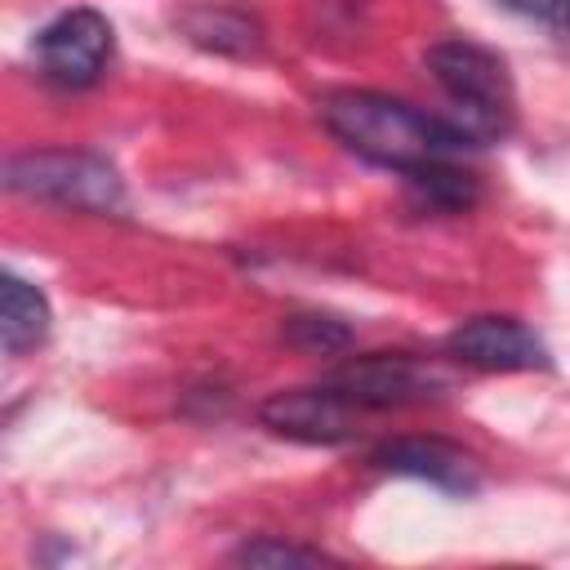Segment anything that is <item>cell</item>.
Segmentation results:
<instances>
[{
    "mask_svg": "<svg viewBox=\"0 0 570 570\" xmlns=\"http://www.w3.org/2000/svg\"><path fill=\"white\" fill-rule=\"evenodd\" d=\"M325 129L370 165L410 174L432 160H454L463 147H476L454 120L428 116L423 107L379 94V89H334L321 98Z\"/></svg>",
    "mask_w": 570,
    "mask_h": 570,
    "instance_id": "6da1fadb",
    "label": "cell"
},
{
    "mask_svg": "<svg viewBox=\"0 0 570 570\" xmlns=\"http://www.w3.org/2000/svg\"><path fill=\"white\" fill-rule=\"evenodd\" d=\"M428 71L441 85V94L459 107V129L472 134V142L499 138L512 125V80L499 53H490L476 40H436L428 49Z\"/></svg>",
    "mask_w": 570,
    "mask_h": 570,
    "instance_id": "7a4b0ae2",
    "label": "cell"
},
{
    "mask_svg": "<svg viewBox=\"0 0 570 570\" xmlns=\"http://www.w3.org/2000/svg\"><path fill=\"white\" fill-rule=\"evenodd\" d=\"M4 187L18 196H36V200H53L67 209H89V214H120L125 209L120 174L94 151L40 147V151L9 156Z\"/></svg>",
    "mask_w": 570,
    "mask_h": 570,
    "instance_id": "3957f363",
    "label": "cell"
},
{
    "mask_svg": "<svg viewBox=\"0 0 570 570\" xmlns=\"http://www.w3.org/2000/svg\"><path fill=\"white\" fill-rule=\"evenodd\" d=\"M330 383L356 405V410H401V405H419L441 396L450 383L445 374L410 352H370V356H352L343 361Z\"/></svg>",
    "mask_w": 570,
    "mask_h": 570,
    "instance_id": "277c9868",
    "label": "cell"
},
{
    "mask_svg": "<svg viewBox=\"0 0 570 570\" xmlns=\"http://www.w3.org/2000/svg\"><path fill=\"white\" fill-rule=\"evenodd\" d=\"M111 58V22L98 9H67L36 36V67L58 89H89Z\"/></svg>",
    "mask_w": 570,
    "mask_h": 570,
    "instance_id": "5b68a950",
    "label": "cell"
},
{
    "mask_svg": "<svg viewBox=\"0 0 570 570\" xmlns=\"http://www.w3.org/2000/svg\"><path fill=\"white\" fill-rule=\"evenodd\" d=\"M356 419L361 410L325 379L312 387H289L276 392L258 405V423L285 441H303V445H338L356 436Z\"/></svg>",
    "mask_w": 570,
    "mask_h": 570,
    "instance_id": "8992f818",
    "label": "cell"
},
{
    "mask_svg": "<svg viewBox=\"0 0 570 570\" xmlns=\"http://www.w3.org/2000/svg\"><path fill=\"white\" fill-rule=\"evenodd\" d=\"M445 352L459 365L485 370V374H521V370H548L552 356L543 347V338L512 321V316H472L459 330H450Z\"/></svg>",
    "mask_w": 570,
    "mask_h": 570,
    "instance_id": "52a82bcc",
    "label": "cell"
},
{
    "mask_svg": "<svg viewBox=\"0 0 570 570\" xmlns=\"http://www.w3.org/2000/svg\"><path fill=\"white\" fill-rule=\"evenodd\" d=\"M374 468L383 472H396V476H414V481H428L432 490H445V494H476L481 490V468L476 459L454 445V441H441V436H392L383 441L374 454H370Z\"/></svg>",
    "mask_w": 570,
    "mask_h": 570,
    "instance_id": "ba28073f",
    "label": "cell"
},
{
    "mask_svg": "<svg viewBox=\"0 0 570 570\" xmlns=\"http://www.w3.org/2000/svg\"><path fill=\"white\" fill-rule=\"evenodd\" d=\"M183 36L209 53H232V58H249L263 49V31L249 13L227 9V4H196L178 18Z\"/></svg>",
    "mask_w": 570,
    "mask_h": 570,
    "instance_id": "9c48e42d",
    "label": "cell"
},
{
    "mask_svg": "<svg viewBox=\"0 0 570 570\" xmlns=\"http://www.w3.org/2000/svg\"><path fill=\"white\" fill-rule=\"evenodd\" d=\"M49 298L22 281V276H4V289H0V338H4V352L9 356H22L31 347H40L49 338Z\"/></svg>",
    "mask_w": 570,
    "mask_h": 570,
    "instance_id": "30bf717a",
    "label": "cell"
},
{
    "mask_svg": "<svg viewBox=\"0 0 570 570\" xmlns=\"http://www.w3.org/2000/svg\"><path fill=\"white\" fill-rule=\"evenodd\" d=\"M405 178V191L419 209H432V214H463L481 200V183L476 174L450 165V160H432V165H419Z\"/></svg>",
    "mask_w": 570,
    "mask_h": 570,
    "instance_id": "8fae6325",
    "label": "cell"
},
{
    "mask_svg": "<svg viewBox=\"0 0 570 570\" xmlns=\"http://www.w3.org/2000/svg\"><path fill=\"white\" fill-rule=\"evenodd\" d=\"M281 338L294 347V352H307V356H338L352 347V330L334 316H321V312H303V316H289Z\"/></svg>",
    "mask_w": 570,
    "mask_h": 570,
    "instance_id": "7c38bea8",
    "label": "cell"
},
{
    "mask_svg": "<svg viewBox=\"0 0 570 570\" xmlns=\"http://www.w3.org/2000/svg\"><path fill=\"white\" fill-rule=\"evenodd\" d=\"M232 561H240V566H321V561H334V557L321 552V548H303V543H285V539L263 534V539L240 543L232 552Z\"/></svg>",
    "mask_w": 570,
    "mask_h": 570,
    "instance_id": "4fadbf2b",
    "label": "cell"
},
{
    "mask_svg": "<svg viewBox=\"0 0 570 570\" xmlns=\"http://www.w3.org/2000/svg\"><path fill=\"white\" fill-rule=\"evenodd\" d=\"M539 13L548 18V27H552L561 40H570V0H543Z\"/></svg>",
    "mask_w": 570,
    "mask_h": 570,
    "instance_id": "5bb4252c",
    "label": "cell"
}]
</instances>
